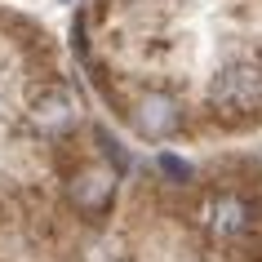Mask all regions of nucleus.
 <instances>
[{"mask_svg":"<svg viewBox=\"0 0 262 262\" xmlns=\"http://www.w3.org/2000/svg\"><path fill=\"white\" fill-rule=\"evenodd\" d=\"M182 124V111L178 102L169 94H151V98H142V107H138V129L147 134V138H165V134H173Z\"/></svg>","mask_w":262,"mask_h":262,"instance_id":"nucleus-5","label":"nucleus"},{"mask_svg":"<svg viewBox=\"0 0 262 262\" xmlns=\"http://www.w3.org/2000/svg\"><path fill=\"white\" fill-rule=\"evenodd\" d=\"M160 169H165V173H173V178H187V173H191V169L182 165V160H173V156H165V160H160Z\"/></svg>","mask_w":262,"mask_h":262,"instance_id":"nucleus-6","label":"nucleus"},{"mask_svg":"<svg viewBox=\"0 0 262 262\" xmlns=\"http://www.w3.org/2000/svg\"><path fill=\"white\" fill-rule=\"evenodd\" d=\"M209 227H213V235H222V240H235V235H245L249 227H253V205L240 200V195H218V200L209 205Z\"/></svg>","mask_w":262,"mask_h":262,"instance_id":"nucleus-4","label":"nucleus"},{"mask_svg":"<svg viewBox=\"0 0 262 262\" xmlns=\"http://www.w3.org/2000/svg\"><path fill=\"white\" fill-rule=\"evenodd\" d=\"M209 102L227 120H258L262 116V67H253V62L222 67L213 89H209Z\"/></svg>","mask_w":262,"mask_h":262,"instance_id":"nucleus-1","label":"nucleus"},{"mask_svg":"<svg viewBox=\"0 0 262 262\" xmlns=\"http://www.w3.org/2000/svg\"><path fill=\"white\" fill-rule=\"evenodd\" d=\"M111 195H116V178H111L107 169H84V173L71 178V200L84 213H102L111 205Z\"/></svg>","mask_w":262,"mask_h":262,"instance_id":"nucleus-3","label":"nucleus"},{"mask_svg":"<svg viewBox=\"0 0 262 262\" xmlns=\"http://www.w3.org/2000/svg\"><path fill=\"white\" fill-rule=\"evenodd\" d=\"M76 94L71 89H62V84H49V89H40V94L31 98V120L40 124V129H67L71 120H76Z\"/></svg>","mask_w":262,"mask_h":262,"instance_id":"nucleus-2","label":"nucleus"}]
</instances>
